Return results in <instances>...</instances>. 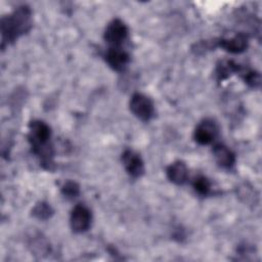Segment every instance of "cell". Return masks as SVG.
I'll return each mask as SVG.
<instances>
[{
	"instance_id": "cell-1",
	"label": "cell",
	"mask_w": 262,
	"mask_h": 262,
	"mask_svg": "<svg viewBox=\"0 0 262 262\" xmlns=\"http://www.w3.org/2000/svg\"><path fill=\"white\" fill-rule=\"evenodd\" d=\"M32 27V12L28 6L16 8L11 14L2 17L1 33L2 47L15 41L19 36L30 31Z\"/></svg>"
},
{
	"instance_id": "cell-2",
	"label": "cell",
	"mask_w": 262,
	"mask_h": 262,
	"mask_svg": "<svg viewBox=\"0 0 262 262\" xmlns=\"http://www.w3.org/2000/svg\"><path fill=\"white\" fill-rule=\"evenodd\" d=\"M50 127L42 121H33L29 125V141L33 151L38 155L42 165L46 169H51L53 150L50 144Z\"/></svg>"
},
{
	"instance_id": "cell-3",
	"label": "cell",
	"mask_w": 262,
	"mask_h": 262,
	"mask_svg": "<svg viewBox=\"0 0 262 262\" xmlns=\"http://www.w3.org/2000/svg\"><path fill=\"white\" fill-rule=\"evenodd\" d=\"M130 110L135 117L141 121H149L155 114V108L151 100L144 94L135 93L130 99Z\"/></svg>"
},
{
	"instance_id": "cell-4",
	"label": "cell",
	"mask_w": 262,
	"mask_h": 262,
	"mask_svg": "<svg viewBox=\"0 0 262 262\" xmlns=\"http://www.w3.org/2000/svg\"><path fill=\"white\" fill-rule=\"evenodd\" d=\"M128 36L126 25L119 18L113 19L104 32V40L112 47H120Z\"/></svg>"
},
{
	"instance_id": "cell-5",
	"label": "cell",
	"mask_w": 262,
	"mask_h": 262,
	"mask_svg": "<svg viewBox=\"0 0 262 262\" xmlns=\"http://www.w3.org/2000/svg\"><path fill=\"white\" fill-rule=\"evenodd\" d=\"M70 223L73 231L78 233L86 231L91 224V212L86 206L77 205L71 213Z\"/></svg>"
},
{
	"instance_id": "cell-6",
	"label": "cell",
	"mask_w": 262,
	"mask_h": 262,
	"mask_svg": "<svg viewBox=\"0 0 262 262\" xmlns=\"http://www.w3.org/2000/svg\"><path fill=\"white\" fill-rule=\"evenodd\" d=\"M218 134V126L212 119L203 120L195 128L193 137L194 140L200 144L211 143Z\"/></svg>"
},
{
	"instance_id": "cell-7",
	"label": "cell",
	"mask_w": 262,
	"mask_h": 262,
	"mask_svg": "<svg viewBox=\"0 0 262 262\" xmlns=\"http://www.w3.org/2000/svg\"><path fill=\"white\" fill-rule=\"evenodd\" d=\"M122 162L127 171V173L134 178L140 177L144 173L143 161L136 151L131 149H126L122 154Z\"/></svg>"
},
{
	"instance_id": "cell-8",
	"label": "cell",
	"mask_w": 262,
	"mask_h": 262,
	"mask_svg": "<svg viewBox=\"0 0 262 262\" xmlns=\"http://www.w3.org/2000/svg\"><path fill=\"white\" fill-rule=\"evenodd\" d=\"M107 64L117 72H122L127 67L130 58L128 53L121 47H111L104 54Z\"/></svg>"
},
{
	"instance_id": "cell-9",
	"label": "cell",
	"mask_w": 262,
	"mask_h": 262,
	"mask_svg": "<svg viewBox=\"0 0 262 262\" xmlns=\"http://www.w3.org/2000/svg\"><path fill=\"white\" fill-rule=\"evenodd\" d=\"M217 46L230 53H241L248 47V36L244 33H237L231 38L219 39V41H217Z\"/></svg>"
},
{
	"instance_id": "cell-10",
	"label": "cell",
	"mask_w": 262,
	"mask_h": 262,
	"mask_svg": "<svg viewBox=\"0 0 262 262\" xmlns=\"http://www.w3.org/2000/svg\"><path fill=\"white\" fill-rule=\"evenodd\" d=\"M167 176L169 180L175 184H183L188 176V170L186 165L181 161L172 163L167 168Z\"/></svg>"
},
{
	"instance_id": "cell-11",
	"label": "cell",
	"mask_w": 262,
	"mask_h": 262,
	"mask_svg": "<svg viewBox=\"0 0 262 262\" xmlns=\"http://www.w3.org/2000/svg\"><path fill=\"white\" fill-rule=\"evenodd\" d=\"M216 162L223 168H230L235 162L234 154L223 144H216L213 148Z\"/></svg>"
},
{
	"instance_id": "cell-12",
	"label": "cell",
	"mask_w": 262,
	"mask_h": 262,
	"mask_svg": "<svg viewBox=\"0 0 262 262\" xmlns=\"http://www.w3.org/2000/svg\"><path fill=\"white\" fill-rule=\"evenodd\" d=\"M241 67L233 60H222L218 63L216 69V75L218 80H224L233 73H239Z\"/></svg>"
},
{
	"instance_id": "cell-13",
	"label": "cell",
	"mask_w": 262,
	"mask_h": 262,
	"mask_svg": "<svg viewBox=\"0 0 262 262\" xmlns=\"http://www.w3.org/2000/svg\"><path fill=\"white\" fill-rule=\"evenodd\" d=\"M32 213L36 218H38L40 220H45V219H48L52 215L53 210L49 204H47L45 202H41V203H38L33 208Z\"/></svg>"
},
{
	"instance_id": "cell-14",
	"label": "cell",
	"mask_w": 262,
	"mask_h": 262,
	"mask_svg": "<svg viewBox=\"0 0 262 262\" xmlns=\"http://www.w3.org/2000/svg\"><path fill=\"white\" fill-rule=\"evenodd\" d=\"M239 73L243 76L244 81L248 85H250L251 87L257 88V87L260 86V84H261V77H260V74L258 72H255V71H252V70L241 69Z\"/></svg>"
},
{
	"instance_id": "cell-15",
	"label": "cell",
	"mask_w": 262,
	"mask_h": 262,
	"mask_svg": "<svg viewBox=\"0 0 262 262\" xmlns=\"http://www.w3.org/2000/svg\"><path fill=\"white\" fill-rule=\"evenodd\" d=\"M192 186L198 193L202 195H206L210 191L211 183L208 180V178H206L205 176H198L193 179Z\"/></svg>"
},
{
	"instance_id": "cell-16",
	"label": "cell",
	"mask_w": 262,
	"mask_h": 262,
	"mask_svg": "<svg viewBox=\"0 0 262 262\" xmlns=\"http://www.w3.org/2000/svg\"><path fill=\"white\" fill-rule=\"evenodd\" d=\"M61 193L67 199H75L80 193V187L75 181H67L61 186Z\"/></svg>"
}]
</instances>
